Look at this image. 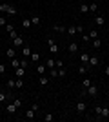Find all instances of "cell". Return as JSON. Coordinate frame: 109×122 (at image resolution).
Masks as SVG:
<instances>
[{
    "mask_svg": "<svg viewBox=\"0 0 109 122\" xmlns=\"http://www.w3.org/2000/svg\"><path fill=\"white\" fill-rule=\"evenodd\" d=\"M0 13H7V15H16V7H15V5L5 4V2H2V4H0Z\"/></svg>",
    "mask_w": 109,
    "mask_h": 122,
    "instance_id": "6da1fadb",
    "label": "cell"
},
{
    "mask_svg": "<svg viewBox=\"0 0 109 122\" xmlns=\"http://www.w3.org/2000/svg\"><path fill=\"white\" fill-rule=\"evenodd\" d=\"M47 44H49V51L51 53H58V44L53 38H47Z\"/></svg>",
    "mask_w": 109,
    "mask_h": 122,
    "instance_id": "7a4b0ae2",
    "label": "cell"
},
{
    "mask_svg": "<svg viewBox=\"0 0 109 122\" xmlns=\"http://www.w3.org/2000/svg\"><path fill=\"white\" fill-rule=\"evenodd\" d=\"M85 93H87L89 97H96V93H98V87L91 84V86H89V87H85Z\"/></svg>",
    "mask_w": 109,
    "mask_h": 122,
    "instance_id": "3957f363",
    "label": "cell"
},
{
    "mask_svg": "<svg viewBox=\"0 0 109 122\" xmlns=\"http://www.w3.org/2000/svg\"><path fill=\"white\" fill-rule=\"evenodd\" d=\"M22 44H24V38H22V36H16V38L11 40V46H13V47H20Z\"/></svg>",
    "mask_w": 109,
    "mask_h": 122,
    "instance_id": "277c9868",
    "label": "cell"
},
{
    "mask_svg": "<svg viewBox=\"0 0 109 122\" xmlns=\"http://www.w3.org/2000/svg\"><path fill=\"white\" fill-rule=\"evenodd\" d=\"M95 22H96V25H98V27H102V25L105 24V16H104V15H96V16H95Z\"/></svg>",
    "mask_w": 109,
    "mask_h": 122,
    "instance_id": "5b68a950",
    "label": "cell"
},
{
    "mask_svg": "<svg viewBox=\"0 0 109 122\" xmlns=\"http://www.w3.org/2000/svg\"><path fill=\"white\" fill-rule=\"evenodd\" d=\"M31 53H33V51H31V47L27 46V44L22 47V55H24V58H29V56H31Z\"/></svg>",
    "mask_w": 109,
    "mask_h": 122,
    "instance_id": "8992f818",
    "label": "cell"
},
{
    "mask_svg": "<svg viewBox=\"0 0 109 122\" xmlns=\"http://www.w3.org/2000/svg\"><path fill=\"white\" fill-rule=\"evenodd\" d=\"M87 109V104L85 102H76V113H84Z\"/></svg>",
    "mask_w": 109,
    "mask_h": 122,
    "instance_id": "52a82bcc",
    "label": "cell"
},
{
    "mask_svg": "<svg viewBox=\"0 0 109 122\" xmlns=\"http://www.w3.org/2000/svg\"><path fill=\"white\" fill-rule=\"evenodd\" d=\"M5 109H7V113H11V115H15V113L18 111V107L15 106V102H11V104H7V107H5Z\"/></svg>",
    "mask_w": 109,
    "mask_h": 122,
    "instance_id": "ba28073f",
    "label": "cell"
},
{
    "mask_svg": "<svg viewBox=\"0 0 109 122\" xmlns=\"http://www.w3.org/2000/svg\"><path fill=\"white\" fill-rule=\"evenodd\" d=\"M91 46H93L95 49H100V47H102V40H100V38H93V40H91Z\"/></svg>",
    "mask_w": 109,
    "mask_h": 122,
    "instance_id": "9c48e42d",
    "label": "cell"
},
{
    "mask_svg": "<svg viewBox=\"0 0 109 122\" xmlns=\"http://www.w3.org/2000/svg\"><path fill=\"white\" fill-rule=\"evenodd\" d=\"M98 118H109V107H102V111H100Z\"/></svg>",
    "mask_w": 109,
    "mask_h": 122,
    "instance_id": "30bf717a",
    "label": "cell"
},
{
    "mask_svg": "<svg viewBox=\"0 0 109 122\" xmlns=\"http://www.w3.org/2000/svg\"><path fill=\"white\" fill-rule=\"evenodd\" d=\"M89 56H91V55H87V53H82V55H80V60H82L84 66H87V64H89Z\"/></svg>",
    "mask_w": 109,
    "mask_h": 122,
    "instance_id": "8fae6325",
    "label": "cell"
},
{
    "mask_svg": "<svg viewBox=\"0 0 109 122\" xmlns=\"http://www.w3.org/2000/svg\"><path fill=\"white\" fill-rule=\"evenodd\" d=\"M87 66H91V67L98 66V56H89V64Z\"/></svg>",
    "mask_w": 109,
    "mask_h": 122,
    "instance_id": "7c38bea8",
    "label": "cell"
},
{
    "mask_svg": "<svg viewBox=\"0 0 109 122\" xmlns=\"http://www.w3.org/2000/svg\"><path fill=\"white\" fill-rule=\"evenodd\" d=\"M35 109H33V107H31V109H27V111H26V118H27V120H33V118H35Z\"/></svg>",
    "mask_w": 109,
    "mask_h": 122,
    "instance_id": "4fadbf2b",
    "label": "cell"
},
{
    "mask_svg": "<svg viewBox=\"0 0 109 122\" xmlns=\"http://www.w3.org/2000/svg\"><path fill=\"white\" fill-rule=\"evenodd\" d=\"M15 75L16 76H24V75H26V67H16V69H15Z\"/></svg>",
    "mask_w": 109,
    "mask_h": 122,
    "instance_id": "5bb4252c",
    "label": "cell"
},
{
    "mask_svg": "<svg viewBox=\"0 0 109 122\" xmlns=\"http://www.w3.org/2000/svg\"><path fill=\"white\" fill-rule=\"evenodd\" d=\"M69 51H71V53H78V44L76 42H69Z\"/></svg>",
    "mask_w": 109,
    "mask_h": 122,
    "instance_id": "9a60e30c",
    "label": "cell"
},
{
    "mask_svg": "<svg viewBox=\"0 0 109 122\" xmlns=\"http://www.w3.org/2000/svg\"><path fill=\"white\" fill-rule=\"evenodd\" d=\"M5 55L9 56V58H15V56H16V51H15V47H9V49L5 51Z\"/></svg>",
    "mask_w": 109,
    "mask_h": 122,
    "instance_id": "2e32d148",
    "label": "cell"
},
{
    "mask_svg": "<svg viewBox=\"0 0 109 122\" xmlns=\"http://www.w3.org/2000/svg\"><path fill=\"white\" fill-rule=\"evenodd\" d=\"M98 11V5H96V2H91L89 4V13H96Z\"/></svg>",
    "mask_w": 109,
    "mask_h": 122,
    "instance_id": "e0dca14e",
    "label": "cell"
},
{
    "mask_svg": "<svg viewBox=\"0 0 109 122\" xmlns=\"http://www.w3.org/2000/svg\"><path fill=\"white\" fill-rule=\"evenodd\" d=\"M53 29L57 31V33H66V29H67V27H64V25H60V24H57V25H55V27H53Z\"/></svg>",
    "mask_w": 109,
    "mask_h": 122,
    "instance_id": "ac0fdd59",
    "label": "cell"
},
{
    "mask_svg": "<svg viewBox=\"0 0 109 122\" xmlns=\"http://www.w3.org/2000/svg\"><path fill=\"white\" fill-rule=\"evenodd\" d=\"M46 69H47V67L44 66V64H38V66H36V73H40V75H44V73H46Z\"/></svg>",
    "mask_w": 109,
    "mask_h": 122,
    "instance_id": "d6986e66",
    "label": "cell"
},
{
    "mask_svg": "<svg viewBox=\"0 0 109 122\" xmlns=\"http://www.w3.org/2000/svg\"><path fill=\"white\" fill-rule=\"evenodd\" d=\"M47 84H49V76L40 75V86H47Z\"/></svg>",
    "mask_w": 109,
    "mask_h": 122,
    "instance_id": "ffe728a7",
    "label": "cell"
},
{
    "mask_svg": "<svg viewBox=\"0 0 109 122\" xmlns=\"http://www.w3.org/2000/svg\"><path fill=\"white\" fill-rule=\"evenodd\" d=\"M29 60H31V62H38V60H40V55L33 51V53H31V56H29Z\"/></svg>",
    "mask_w": 109,
    "mask_h": 122,
    "instance_id": "44dd1931",
    "label": "cell"
},
{
    "mask_svg": "<svg viewBox=\"0 0 109 122\" xmlns=\"http://www.w3.org/2000/svg\"><path fill=\"white\" fill-rule=\"evenodd\" d=\"M49 78H58V69H49Z\"/></svg>",
    "mask_w": 109,
    "mask_h": 122,
    "instance_id": "7402d4cb",
    "label": "cell"
},
{
    "mask_svg": "<svg viewBox=\"0 0 109 122\" xmlns=\"http://www.w3.org/2000/svg\"><path fill=\"white\" fill-rule=\"evenodd\" d=\"M15 87H24V80H22V76H16V80H15Z\"/></svg>",
    "mask_w": 109,
    "mask_h": 122,
    "instance_id": "603a6c76",
    "label": "cell"
},
{
    "mask_svg": "<svg viewBox=\"0 0 109 122\" xmlns=\"http://www.w3.org/2000/svg\"><path fill=\"white\" fill-rule=\"evenodd\" d=\"M22 25H24V27H26V29H27V27H31V18H24V20H22Z\"/></svg>",
    "mask_w": 109,
    "mask_h": 122,
    "instance_id": "cb8c5ba5",
    "label": "cell"
},
{
    "mask_svg": "<svg viewBox=\"0 0 109 122\" xmlns=\"http://www.w3.org/2000/svg\"><path fill=\"white\" fill-rule=\"evenodd\" d=\"M46 67H47V69H53V67H55V60H53V58H47Z\"/></svg>",
    "mask_w": 109,
    "mask_h": 122,
    "instance_id": "d4e9b609",
    "label": "cell"
},
{
    "mask_svg": "<svg viewBox=\"0 0 109 122\" xmlns=\"http://www.w3.org/2000/svg\"><path fill=\"white\" fill-rule=\"evenodd\" d=\"M80 13H84V15L89 13V4H82V5H80Z\"/></svg>",
    "mask_w": 109,
    "mask_h": 122,
    "instance_id": "484cf974",
    "label": "cell"
},
{
    "mask_svg": "<svg viewBox=\"0 0 109 122\" xmlns=\"http://www.w3.org/2000/svg\"><path fill=\"white\" fill-rule=\"evenodd\" d=\"M69 33V36H73L75 35V33H76V25H71V27H67V29H66Z\"/></svg>",
    "mask_w": 109,
    "mask_h": 122,
    "instance_id": "4316f807",
    "label": "cell"
},
{
    "mask_svg": "<svg viewBox=\"0 0 109 122\" xmlns=\"http://www.w3.org/2000/svg\"><path fill=\"white\" fill-rule=\"evenodd\" d=\"M11 66L15 67V69H16V67H20V60H16V58H11Z\"/></svg>",
    "mask_w": 109,
    "mask_h": 122,
    "instance_id": "83f0119b",
    "label": "cell"
},
{
    "mask_svg": "<svg viewBox=\"0 0 109 122\" xmlns=\"http://www.w3.org/2000/svg\"><path fill=\"white\" fill-rule=\"evenodd\" d=\"M7 98H9V95H7V93L0 91V102H5V100H7Z\"/></svg>",
    "mask_w": 109,
    "mask_h": 122,
    "instance_id": "f1b7e54d",
    "label": "cell"
},
{
    "mask_svg": "<svg viewBox=\"0 0 109 122\" xmlns=\"http://www.w3.org/2000/svg\"><path fill=\"white\" fill-rule=\"evenodd\" d=\"M53 118H55V117H53L51 113H46V115H44V120H46V122H53Z\"/></svg>",
    "mask_w": 109,
    "mask_h": 122,
    "instance_id": "f546056e",
    "label": "cell"
},
{
    "mask_svg": "<svg viewBox=\"0 0 109 122\" xmlns=\"http://www.w3.org/2000/svg\"><path fill=\"white\" fill-rule=\"evenodd\" d=\"M31 24L33 25H38V24H40V18H38V16H31Z\"/></svg>",
    "mask_w": 109,
    "mask_h": 122,
    "instance_id": "4dcf8cb0",
    "label": "cell"
},
{
    "mask_svg": "<svg viewBox=\"0 0 109 122\" xmlns=\"http://www.w3.org/2000/svg\"><path fill=\"white\" fill-rule=\"evenodd\" d=\"M9 36H11V40H13V38H16V36H18V35H16V31H15V27H13V29L9 31Z\"/></svg>",
    "mask_w": 109,
    "mask_h": 122,
    "instance_id": "1f68e13d",
    "label": "cell"
},
{
    "mask_svg": "<svg viewBox=\"0 0 109 122\" xmlns=\"http://www.w3.org/2000/svg\"><path fill=\"white\" fill-rule=\"evenodd\" d=\"M78 73H82V75H84V73H87V67H85V66L82 64V66L78 67Z\"/></svg>",
    "mask_w": 109,
    "mask_h": 122,
    "instance_id": "d6a6232c",
    "label": "cell"
},
{
    "mask_svg": "<svg viewBox=\"0 0 109 122\" xmlns=\"http://www.w3.org/2000/svg\"><path fill=\"white\" fill-rule=\"evenodd\" d=\"M66 75H67V71H66L64 67H60V69H58V76H66Z\"/></svg>",
    "mask_w": 109,
    "mask_h": 122,
    "instance_id": "836d02e7",
    "label": "cell"
},
{
    "mask_svg": "<svg viewBox=\"0 0 109 122\" xmlns=\"http://www.w3.org/2000/svg\"><path fill=\"white\" fill-rule=\"evenodd\" d=\"M89 36H91V40H93V38H98V36H96V31H95V29L89 31Z\"/></svg>",
    "mask_w": 109,
    "mask_h": 122,
    "instance_id": "e575fe53",
    "label": "cell"
},
{
    "mask_svg": "<svg viewBox=\"0 0 109 122\" xmlns=\"http://www.w3.org/2000/svg\"><path fill=\"white\" fill-rule=\"evenodd\" d=\"M84 87H89L91 86V80H89V78H84V84H82Z\"/></svg>",
    "mask_w": 109,
    "mask_h": 122,
    "instance_id": "d590c367",
    "label": "cell"
},
{
    "mask_svg": "<svg viewBox=\"0 0 109 122\" xmlns=\"http://www.w3.org/2000/svg\"><path fill=\"white\" fill-rule=\"evenodd\" d=\"M5 69H7V67H5V64H0V75H4Z\"/></svg>",
    "mask_w": 109,
    "mask_h": 122,
    "instance_id": "8d00e7d4",
    "label": "cell"
},
{
    "mask_svg": "<svg viewBox=\"0 0 109 122\" xmlns=\"http://www.w3.org/2000/svg\"><path fill=\"white\" fill-rule=\"evenodd\" d=\"M7 87H15V80H13V78L7 80Z\"/></svg>",
    "mask_w": 109,
    "mask_h": 122,
    "instance_id": "74e56055",
    "label": "cell"
},
{
    "mask_svg": "<svg viewBox=\"0 0 109 122\" xmlns=\"http://www.w3.org/2000/svg\"><path fill=\"white\" fill-rule=\"evenodd\" d=\"M55 66L60 69V67H64V62H62V60H57V62H55Z\"/></svg>",
    "mask_w": 109,
    "mask_h": 122,
    "instance_id": "f35d334b",
    "label": "cell"
},
{
    "mask_svg": "<svg viewBox=\"0 0 109 122\" xmlns=\"http://www.w3.org/2000/svg\"><path fill=\"white\" fill-rule=\"evenodd\" d=\"M13 102H15V106H16V107H20V106H22V100H20V98H15Z\"/></svg>",
    "mask_w": 109,
    "mask_h": 122,
    "instance_id": "ab89813d",
    "label": "cell"
},
{
    "mask_svg": "<svg viewBox=\"0 0 109 122\" xmlns=\"http://www.w3.org/2000/svg\"><path fill=\"white\" fill-rule=\"evenodd\" d=\"M82 38H84V42H91V36H89V35H84V33H82Z\"/></svg>",
    "mask_w": 109,
    "mask_h": 122,
    "instance_id": "60d3db41",
    "label": "cell"
},
{
    "mask_svg": "<svg viewBox=\"0 0 109 122\" xmlns=\"http://www.w3.org/2000/svg\"><path fill=\"white\" fill-rule=\"evenodd\" d=\"M27 64H29V62H27L26 58H24V60H20V66H22V67H27Z\"/></svg>",
    "mask_w": 109,
    "mask_h": 122,
    "instance_id": "b9f144b4",
    "label": "cell"
},
{
    "mask_svg": "<svg viewBox=\"0 0 109 122\" xmlns=\"http://www.w3.org/2000/svg\"><path fill=\"white\" fill-rule=\"evenodd\" d=\"M100 111H102V106H96V107H95V113H96V115H100Z\"/></svg>",
    "mask_w": 109,
    "mask_h": 122,
    "instance_id": "7bdbcfd3",
    "label": "cell"
},
{
    "mask_svg": "<svg viewBox=\"0 0 109 122\" xmlns=\"http://www.w3.org/2000/svg\"><path fill=\"white\" fill-rule=\"evenodd\" d=\"M76 33H84V25H76Z\"/></svg>",
    "mask_w": 109,
    "mask_h": 122,
    "instance_id": "ee69618b",
    "label": "cell"
},
{
    "mask_svg": "<svg viewBox=\"0 0 109 122\" xmlns=\"http://www.w3.org/2000/svg\"><path fill=\"white\" fill-rule=\"evenodd\" d=\"M0 25H7V24H5V18H4V16H0Z\"/></svg>",
    "mask_w": 109,
    "mask_h": 122,
    "instance_id": "f6af8a7d",
    "label": "cell"
},
{
    "mask_svg": "<svg viewBox=\"0 0 109 122\" xmlns=\"http://www.w3.org/2000/svg\"><path fill=\"white\" fill-rule=\"evenodd\" d=\"M104 73H105V76H109V66H105V69H104Z\"/></svg>",
    "mask_w": 109,
    "mask_h": 122,
    "instance_id": "bcb514c9",
    "label": "cell"
}]
</instances>
